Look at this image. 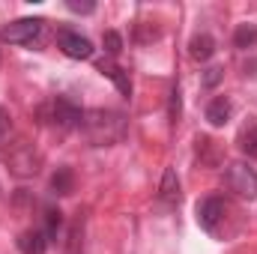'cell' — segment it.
<instances>
[{"mask_svg": "<svg viewBox=\"0 0 257 254\" xmlns=\"http://www.w3.org/2000/svg\"><path fill=\"white\" fill-rule=\"evenodd\" d=\"M81 126L96 147H111V144H120L126 138L128 120L120 111H102L99 108V111H87Z\"/></svg>", "mask_w": 257, "mask_h": 254, "instance_id": "6da1fadb", "label": "cell"}, {"mask_svg": "<svg viewBox=\"0 0 257 254\" xmlns=\"http://www.w3.org/2000/svg\"><path fill=\"white\" fill-rule=\"evenodd\" d=\"M224 186L233 194L245 197V200H254L257 197V171L251 165H245V162H230L224 168Z\"/></svg>", "mask_w": 257, "mask_h": 254, "instance_id": "7a4b0ae2", "label": "cell"}, {"mask_svg": "<svg viewBox=\"0 0 257 254\" xmlns=\"http://www.w3.org/2000/svg\"><path fill=\"white\" fill-rule=\"evenodd\" d=\"M42 27H45L42 18H18V21H12L9 27L0 30V39L9 42V45H33L39 39Z\"/></svg>", "mask_w": 257, "mask_h": 254, "instance_id": "3957f363", "label": "cell"}, {"mask_svg": "<svg viewBox=\"0 0 257 254\" xmlns=\"http://www.w3.org/2000/svg\"><path fill=\"white\" fill-rule=\"evenodd\" d=\"M57 48L72 60H90L93 57V42L81 33H75L72 27H60L57 30Z\"/></svg>", "mask_w": 257, "mask_h": 254, "instance_id": "277c9868", "label": "cell"}, {"mask_svg": "<svg viewBox=\"0 0 257 254\" xmlns=\"http://www.w3.org/2000/svg\"><path fill=\"white\" fill-rule=\"evenodd\" d=\"M224 200L221 197H203L200 203H197V224L206 230V233H215V227H218V221L224 218Z\"/></svg>", "mask_w": 257, "mask_h": 254, "instance_id": "5b68a950", "label": "cell"}, {"mask_svg": "<svg viewBox=\"0 0 257 254\" xmlns=\"http://www.w3.org/2000/svg\"><path fill=\"white\" fill-rule=\"evenodd\" d=\"M51 120H54L57 126H63V129H75V126L84 123V111H81L72 99L57 96V99L51 102Z\"/></svg>", "mask_w": 257, "mask_h": 254, "instance_id": "8992f818", "label": "cell"}, {"mask_svg": "<svg viewBox=\"0 0 257 254\" xmlns=\"http://www.w3.org/2000/svg\"><path fill=\"white\" fill-rule=\"evenodd\" d=\"M18 251L21 254H45L48 251V233L45 230H24L18 236Z\"/></svg>", "mask_w": 257, "mask_h": 254, "instance_id": "52a82bcc", "label": "cell"}, {"mask_svg": "<svg viewBox=\"0 0 257 254\" xmlns=\"http://www.w3.org/2000/svg\"><path fill=\"white\" fill-rule=\"evenodd\" d=\"M230 114H233V102H230L227 96H215V99L206 105V120H209V126H224V123L230 120Z\"/></svg>", "mask_w": 257, "mask_h": 254, "instance_id": "ba28073f", "label": "cell"}, {"mask_svg": "<svg viewBox=\"0 0 257 254\" xmlns=\"http://www.w3.org/2000/svg\"><path fill=\"white\" fill-rule=\"evenodd\" d=\"M189 54H192V60H197V63H206V60L215 54V39H212L209 33H197V36H192Z\"/></svg>", "mask_w": 257, "mask_h": 254, "instance_id": "9c48e42d", "label": "cell"}, {"mask_svg": "<svg viewBox=\"0 0 257 254\" xmlns=\"http://www.w3.org/2000/svg\"><path fill=\"white\" fill-rule=\"evenodd\" d=\"M99 72H102L105 78H111V81H114V87H117V90H120L126 99L132 96V81H128V72H126V69H120V66H114V63H108V60H102V63H99Z\"/></svg>", "mask_w": 257, "mask_h": 254, "instance_id": "30bf717a", "label": "cell"}, {"mask_svg": "<svg viewBox=\"0 0 257 254\" xmlns=\"http://www.w3.org/2000/svg\"><path fill=\"white\" fill-rule=\"evenodd\" d=\"M159 197L165 200V203H180V180H177V171L174 168H168L165 171V177H162V189H159Z\"/></svg>", "mask_w": 257, "mask_h": 254, "instance_id": "8fae6325", "label": "cell"}, {"mask_svg": "<svg viewBox=\"0 0 257 254\" xmlns=\"http://www.w3.org/2000/svg\"><path fill=\"white\" fill-rule=\"evenodd\" d=\"M51 189H54V194H72L75 191V174H72V168H57L51 174Z\"/></svg>", "mask_w": 257, "mask_h": 254, "instance_id": "7c38bea8", "label": "cell"}, {"mask_svg": "<svg viewBox=\"0 0 257 254\" xmlns=\"http://www.w3.org/2000/svg\"><path fill=\"white\" fill-rule=\"evenodd\" d=\"M233 45H236V48H242V51L254 48V45H257V27H254V24H239V27H236V33H233Z\"/></svg>", "mask_w": 257, "mask_h": 254, "instance_id": "4fadbf2b", "label": "cell"}, {"mask_svg": "<svg viewBox=\"0 0 257 254\" xmlns=\"http://www.w3.org/2000/svg\"><path fill=\"white\" fill-rule=\"evenodd\" d=\"M239 150H242L248 159H257V126H248L239 135Z\"/></svg>", "mask_w": 257, "mask_h": 254, "instance_id": "5bb4252c", "label": "cell"}, {"mask_svg": "<svg viewBox=\"0 0 257 254\" xmlns=\"http://www.w3.org/2000/svg\"><path fill=\"white\" fill-rule=\"evenodd\" d=\"M102 42H105V51H108L111 57H120V54H123V36H120L117 30H108Z\"/></svg>", "mask_w": 257, "mask_h": 254, "instance_id": "9a60e30c", "label": "cell"}, {"mask_svg": "<svg viewBox=\"0 0 257 254\" xmlns=\"http://www.w3.org/2000/svg\"><path fill=\"white\" fill-rule=\"evenodd\" d=\"M180 111H183L180 87H174V90H171V102H168V117H171V123H177V120H180Z\"/></svg>", "mask_w": 257, "mask_h": 254, "instance_id": "2e32d148", "label": "cell"}, {"mask_svg": "<svg viewBox=\"0 0 257 254\" xmlns=\"http://www.w3.org/2000/svg\"><path fill=\"white\" fill-rule=\"evenodd\" d=\"M45 215H48V230H45V233H48V236H57V230L63 227V212H60V209H48Z\"/></svg>", "mask_w": 257, "mask_h": 254, "instance_id": "e0dca14e", "label": "cell"}, {"mask_svg": "<svg viewBox=\"0 0 257 254\" xmlns=\"http://www.w3.org/2000/svg\"><path fill=\"white\" fill-rule=\"evenodd\" d=\"M66 6H69L72 12H78V15H90V12H96V3H93V0H66Z\"/></svg>", "mask_w": 257, "mask_h": 254, "instance_id": "ac0fdd59", "label": "cell"}, {"mask_svg": "<svg viewBox=\"0 0 257 254\" xmlns=\"http://www.w3.org/2000/svg\"><path fill=\"white\" fill-rule=\"evenodd\" d=\"M221 78H224V69H221V66H209V69L203 72V87H215Z\"/></svg>", "mask_w": 257, "mask_h": 254, "instance_id": "d6986e66", "label": "cell"}, {"mask_svg": "<svg viewBox=\"0 0 257 254\" xmlns=\"http://www.w3.org/2000/svg\"><path fill=\"white\" fill-rule=\"evenodd\" d=\"M3 126H6V114L0 111V132H3Z\"/></svg>", "mask_w": 257, "mask_h": 254, "instance_id": "ffe728a7", "label": "cell"}]
</instances>
